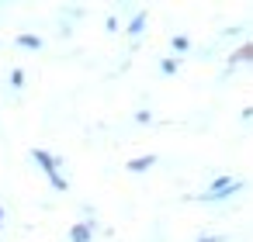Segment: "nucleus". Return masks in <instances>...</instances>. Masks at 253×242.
I'll use <instances>...</instances> for the list:
<instances>
[{
	"instance_id": "nucleus-4",
	"label": "nucleus",
	"mask_w": 253,
	"mask_h": 242,
	"mask_svg": "<svg viewBox=\"0 0 253 242\" xmlns=\"http://www.w3.org/2000/svg\"><path fill=\"white\" fill-rule=\"evenodd\" d=\"M153 163H156V156H153V152H149V156H135V159H128V170H132V173H146Z\"/></svg>"
},
{
	"instance_id": "nucleus-5",
	"label": "nucleus",
	"mask_w": 253,
	"mask_h": 242,
	"mask_svg": "<svg viewBox=\"0 0 253 242\" xmlns=\"http://www.w3.org/2000/svg\"><path fill=\"white\" fill-rule=\"evenodd\" d=\"M142 28H146V11H139V14L128 21V35H142Z\"/></svg>"
},
{
	"instance_id": "nucleus-3",
	"label": "nucleus",
	"mask_w": 253,
	"mask_h": 242,
	"mask_svg": "<svg viewBox=\"0 0 253 242\" xmlns=\"http://www.w3.org/2000/svg\"><path fill=\"white\" fill-rule=\"evenodd\" d=\"M70 242H90V221H77L70 228Z\"/></svg>"
},
{
	"instance_id": "nucleus-9",
	"label": "nucleus",
	"mask_w": 253,
	"mask_h": 242,
	"mask_svg": "<svg viewBox=\"0 0 253 242\" xmlns=\"http://www.w3.org/2000/svg\"><path fill=\"white\" fill-rule=\"evenodd\" d=\"M187 45H191V42H187V38H184V35H177V38H173V49H177V52H184V49H187Z\"/></svg>"
},
{
	"instance_id": "nucleus-1",
	"label": "nucleus",
	"mask_w": 253,
	"mask_h": 242,
	"mask_svg": "<svg viewBox=\"0 0 253 242\" xmlns=\"http://www.w3.org/2000/svg\"><path fill=\"white\" fill-rule=\"evenodd\" d=\"M32 159L42 166V173L49 176V183H52V190H59V194H66L70 190V183H66V176L59 173V159L52 156V152H45V149H32Z\"/></svg>"
},
{
	"instance_id": "nucleus-6",
	"label": "nucleus",
	"mask_w": 253,
	"mask_h": 242,
	"mask_svg": "<svg viewBox=\"0 0 253 242\" xmlns=\"http://www.w3.org/2000/svg\"><path fill=\"white\" fill-rule=\"evenodd\" d=\"M18 45H25V49H42V38H39V35H18Z\"/></svg>"
},
{
	"instance_id": "nucleus-10",
	"label": "nucleus",
	"mask_w": 253,
	"mask_h": 242,
	"mask_svg": "<svg viewBox=\"0 0 253 242\" xmlns=\"http://www.w3.org/2000/svg\"><path fill=\"white\" fill-rule=\"evenodd\" d=\"M198 242H222L218 235H208V239H198Z\"/></svg>"
},
{
	"instance_id": "nucleus-11",
	"label": "nucleus",
	"mask_w": 253,
	"mask_h": 242,
	"mask_svg": "<svg viewBox=\"0 0 253 242\" xmlns=\"http://www.w3.org/2000/svg\"><path fill=\"white\" fill-rule=\"evenodd\" d=\"M0 228H4V207H0Z\"/></svg>"
},
{
	"instance_id": "nucleus-8",
	"label": "nucleus",
	"mask_w": 253,
	"mask_h": 242,
	"mask_svg": "<svg viewBox=\"0 0 253 242\" xmlns=\"http://www.w3.org/2000/svg\"><path fill=\"white\" fill-rule=\"evenodd\" d=\"M239 59H253V45H243V49L236 52V63H239Z\"/></svg>"
},
{
	"instance_id": "nucleus-7",
	"label": "nucleus",
	"mask_w": 253,
	"mask_h": 242,
	"mask_svg": "<svg viewBox=\"0 0 253 242\" xmlns=\"http://www.w3.org/2000/svg\"><path fill=\"white\" fill-rule=\"evenodd\" d=\"M11 87H18V90L25 87V73L21 69H11Z\"/></svg>"
},
{
	"instance_id": "nucleus-2",
	"label": "nucleus",
	"mask_w": 253,
	"mask_h": 242,
	"mask_svg": "<svg viewBox=\"0 0 253 242\" xmlns=\"http://www.w3.org/2000/svg\"><path fill=\"white\" fill-rule=\"evenodd\" d=\"M243 183L239 180H218V183H211V190L208 194H201V201H225L232 190H239Z\"/></svg>"
}]
</instances>
